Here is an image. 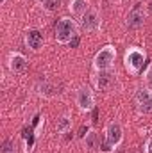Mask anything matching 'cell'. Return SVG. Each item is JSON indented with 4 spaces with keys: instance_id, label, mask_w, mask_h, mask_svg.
Segmentation results:
<instances>
[{
    "instance_id": "cell-1",
    "label": "cell",
    "mask_w": 152,
    "mask_h": 153,
    "mask_svg": "<svg viewBox=\"0 0 152 153\" xmlns=\"http://www.w3.org/2000/svg\"><path fill=\"white\" fill-rule=\"evenodd\" d=\"M56 41L59 45H70V41L79 36V25L75 20L65 16L61 20H57L56 23Z\"/></svg>"
},
{
    "instance_id": "cell-2",
    "label": "cell",
    "mask_w": 152,
    "mask_h": 153,
    "mask_svg": "<svg viewBox=\"0 0 152 153\" xmlns=\"http://www.w3.org/2000/svg\"><path fill=\"white\" fill-rule=\"evenodd\" d=\"M145 59H147V53H145L141 48L131 46V48H127V52H125V55H123V66H125V70H127L131 75H138V73L143 70Z\"/></svg>"
},
{
    "instance_id": "cell-3",
    "label": "cell",
    "mask_w": 152,
    "mask_h": 153,
    "mask_svg": "<svg viewBox=\"0 0 152 153\" xmlns=\"http://www.w3.org/2000/svg\"><path fill=\"white\" fill-rule=\"evenodd\" d=\"M114 61H116V48L113 45H106L95 53L93 68H95V71H109L113 68Z\"/></svg>"
},
{
    "instance_id": "cell-4",
    "label": "cell",
    "mask_w": 152,
    "mask_h": 153,
    "mask_svg": "<svg viewBox=\"0 0 152 153\" xmlns=\"http://www.w3.org/2000/svg\"><path fill=\"white\" fill-rule=\"evenodd\" d=\"M75 103L81 112L95 111V94L88 85H81L75 93Z\"/></svg>"
},
{
    "instance_id": "cell-5",
    "label": "cell",
    "mask_w": 152,
    "mask_h": 153,
    "mask_svg": "<svg viewBox=\"0 0 152 153\" xmlns=\"http://www.w3.org/2000/svg\"><path fill=\"white\" fill-rule=\"evenodd\" d=\"M134 102L140 111V114H152V89L150 87H140L134 93Z\"/></svg>"
},
{
    "instance_id": "cell-6",
    "label": "cell",
    "mask_w": 152,
    "mask_h": 153,
    "mask_svg": "<svg viewBox=\"0 0 152 153\" xmlns=\"http://www.w3.org/2000/svg\"><path fill=\"white\" fill-rule=\"evenodd\" d=\"M106 143L109 144V148L114 150L123 143V128L118 121H109L106 126Z\"/></svg>"
},
{
    "instance_id": "cell-7",
    "label": "cell",
    "mask_w": 152,
    "mask_h": 153,
    "mask_svg": "<svg viewBox=\"0 0 152 153\" xmlns=\"http://www.w3.org/2000/svg\"><path fill=\"white\" fill-rule=\"evenodd\" d=\"M116 84V75L113 71H97V75H93V85L99 91H111Z\"/></svg>"
},
{
    "instance_id": "cell-8",
    "label": "cell",
    "mask_w": 152,
    "mask_h": 153,
    "mask_svg": "<svg viewBox=\"0 0 152 153\" xmlns=\"http://www.w3.org/2000/svg\"><path fill=\"white\" fill-rule=\"evenodd\" d=\"M140 5H141V4H136V5L129 11V14H127L125 25H127L129 29H140V27H143V23H145V20H147L145 11H143Z\"/></svg>"
},
{
    "instance_id": "cell-9",
    "label": "cell",
    "mask_w": 152,
    "mask_h": 153,
    "mask_svg": "<svg viewBox=\"0 0 152 153\" xmlns=\"http://www.w3.org/2000/svg\"><path fill=\"white\" fill-rule=\"evenodd\" d=\"M7 66L13 73H23L29 66V61L23 53L20 52H11L9 53V59H7Z\"/></svg>"
},
{
    "instance_id": "cell-10",
    "label": "cell",
    "mask_w": 152,
    "mask_h": 153,
    "mask_svg": "<svg viewBox=\"0 0 152 153\" xmlns=\"http://www.w3.org/2000/svg\"><path fill=\"white\" fill-rule=\"evenodd\" d=\"M81 25L86 32H95L100 29V16L95 9H90L82 18H81Z\"/></svg>"
},
{
    "instance_id": "cell-11",
    "label": "cell",
    "mask_w": 152,
    "mask_h": 153,
    "mask_svg": "<svg viewBox=\"0 0 152 153\" xmlns=\"http://www.w3.org/2000/svg\"><path fill=\"white\" fill-rule=\"evenodd\" d=\"M25 45L32 50V52H39L43 48V34L38 29H29L25 34Z\"/></svg>"
},
{
    "instance_id": "cell-12",
    "label": "cell",
    "mask_w": 152,
    "mask_h": 153,
    "mask_svg": "<svg viewBox=\"0 0 152 153\" xmlns=\"http://www.w3.org/2000/svg\"><path fill=\"white\" fill-rule=\"evenodd\" d=\"M68 9H70V13H72L75 18L81 20V18L90 11V0H70Z\"/></svg>"
},
{
    "instance_id": "cell-13",
    "label": "cell",
    "mask_w": 152,
    "mask_h": 153,
    "mask_svg": "<svg viewBox=\"0 0 152 153\" xmlns=\"http://www.w3.org/2000/svg\"><path fill=\"white\" fill-rule=\"evenodd\" d=\"M84 146L90 150V152H95L100 148V139H99V134L95 130H90L86 135H84Z\"/></svg>"
},
{
    "instance_id": "cell-14",
    "label": "cell",
    "mask_w": 152,
    "mask_h": 153,
    "mask_svg": "<svg viewBox=\"0 0 152 153\" xmlns=\"http://www.w3.org/2000/svg\"><path fill=\"white\" fill-rule=\"evenodd\" d=\"M72 130V117L68 114L57 117V123H56V132L57 134H68Z\"/></svg>"
},
{
    "instance_id": "cell-15",
    "label": "cell",
    "mask_w": 152,
    "mask_h": 153,
    "mask_svg": "<svg viewBox=\"0 0 152 153\" xmlns=\"http://www.w3.org/2000/svg\"><path fill=\"white\" fill-rule=\"evenodd\" d=\"M61 5H63V0H45L43 2V9L48 13H56Z\"/></svg>"
},
{
    "instance_id": "cell-16",
    "label": "cell",
    "mask_w": 152,
    "mask_h": 153,
    "mask_svg": "<svg viewBox=\"0 0 152 153\" xmlns=\"http://www.w3.org/2000/svg\"><path fill=\"white\" fill-rule=\"evenodd\" d=\"M56 85L54 84H48V82H45V84H41L39 85V94L41 96H54L56 94Z\"/></svg>"
},
{
    "instance_id": "cell-17",
    "label": "cell",
    "mask_w": 152,
    "mask_h": 153,
    "mask_svg": "<svg viewBox=\"0 0 152 153\" xmlns=\"http://www.w3.org/2000/svg\"><path fill=\"white\" fill-rule=\"evenodd\" d=\"M2 153H14V144H13V141H11V139H5V141H4Z\"/></svg>"
},
{
    "instance_id": "cell-18",
    "label": "cell",
    "mask_w": 152,
    "mask_h": 153,
    "mask_svg": "<svg viewBox=\"0 0 152 153\" xmlns=\"http://www.w3.org/2000/svg\"><path fill=\"white\" fill-rule=\"evenodd\" d=\"M145 80L152 85V62L147 66V70H145Z\"/></svg>"
},
{
    "instance_id": "cell-19",
    "label": "cell",
    "mask_w": 152,
    "mask_h": 153,
    "mask_svg": "<svg viewBox=\"0 0 152 153\" xmlns=\"http://www.w3.org/2000/svg\"><path fill=\"white\" fill-rule=\"evenodd\" d=\"M145 153H152V139H149L145 144Z\"/></svg>"
},
{
    "instance_id": "cell-20",
    "label": "cell",
    "mask_w": 152,
    "mask_h": 153,
    "mask_svg": "<svg viewBox=\"0 0 152 153\" xmlns=\"http://www.w3.org/2000/svg\"><path fill=\"white\" fill-rule=\"evenodd\" d=\"M79 41H81V39H79V36H77V38H74L72 41H70V48H75L77 45H79Z\"/></svg>"
},
{
    "instance_id": "cell-21",
    "label": "cell",
    "mask_w": 152,
    "mask_h": 153,
    "mask_svg": "<svg viewBox=\"0 0 152 153\" xmlns=\"http://www.w3.org/2000/svg\"><path fill=\"white\" fill-rule=\"evenodd\" d=\"M147 9H149V11H150V13H152V0H150V2H149V5H147Z\"/></svg>"
},
{
    "instance_id": "cell-22",
    "label": "cell",
    "mask_w": 152,
    "mask_h": 153,
    "mask_svg": "<svg viewBox=\"0 0 152 153\" xmlns=\"http://www.w3.org/2000/svg\"><path fill=\"white\" fill-rule=\"evenodd\" d=\"M0 4H5V0H0Z\"/></svg>"
},
{
    "instance_id": "cell-23",
    "label": "cell",
    "mask_w": 152,
    "mask_h": 153,
    "mask_svg": "<svg viewBox=\"0 0 152 153\" xmlns=\"http://www.w3.org/2000/svg\"><path fill=\"white\" fill-rule=\"evenodd\" d=\"M38 2H41V4H43V2H45V0H38Z\"/></svg>"
}]
</instances>
